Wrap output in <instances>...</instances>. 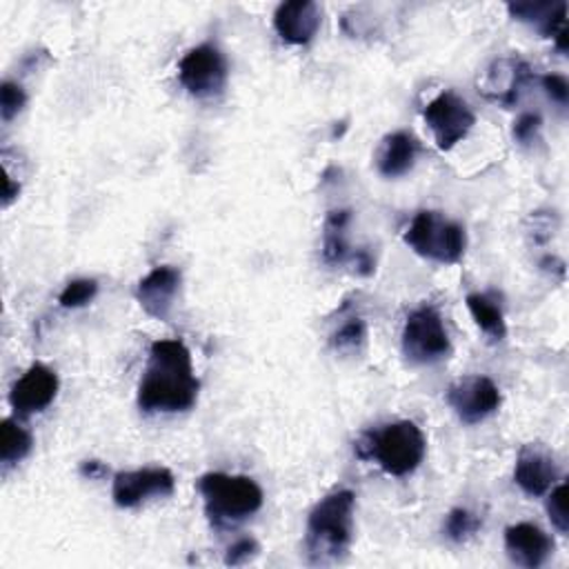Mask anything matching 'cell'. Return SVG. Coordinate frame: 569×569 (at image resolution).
I'll return each mask as SVG.
<instances>
[{"mask_svg": "<svg viewBox=\"0 0 569 569\" xmlns=\"http://www.w3.org/2000/svg\"><path fill=\"white\" fill-rule=\"evenodd\" d=\"M198 389L200 382L184 342L176 338L156 340L138 385V407L144 413L187 411L196 405Z\"/></svg>", "mask_w": 569, "mask_h": 569, "instance_id": "1", "label": "cell"}, {"mask_svg": "<svg viewBox=\"0 0 569 569\" xmlns=\"http://www.w3.org/2000/svg\"><path fill=\"white\" fill-rule=\"evenodd\" d=\"M356 496L349 489H338L325 496L309 511L305 551L313 565L340 562L353 540Z\"/></svg>", "mask_w": 569, "mask_h": 569, "instance_id": "2", "label": "cell"}, {"mask_svg": "<svg viewBox=\"0 0 569 569\" xmlns=\"http://www.w3.org/2000/svg\"><path fill=\"white\" fill-rule=\"evenodd\" d=\"M356 451L360 458L376 460L389 476H407L420 467L427 440L416 422L398 420L360 436Z\"/></svg>", "mask_w": 569, "mask_h": 569, "instance_id": "3", "label": "cell"}, {"mask_svg": "<svg viewBox=\"0 0 569 569\" xmlns=\"http://www.w3.org/2000/svg\"><path fill=\"white\" fill-rule=\"evenodd\" d=\"M204 513L216 527L242 522L262 507V489L249 476L211 471L198 480Z\"/></svg>", "mask_w": 569, "mask_h": 569, "instance_id": "4", "label": "cell"}, {"mask_svg": "<svg viewBox=\"0 0 569 569\" xmlns=\"http://www.w3.org/2000/svg\"><path fill=\"white\" fill-rule=\"evenodd\" d=\"M402 240L413 253L440 264L460 262L467 249L465 227L431 209H422L411 218Z\"/></svg>", "mask_w": 569, "mask_h": 569, "instance_id": "5", "label": "cell"}, {"mask_svg": "<svg viewBox=\"0 0 569 569\" xmlns=\"http://www.w3.org/2000/svg\"><path fill=\"white\" fill-rule=\"evenodd\" d=\"M451 342L440 313L433 307L413 309L402 327V353L416 365H433L447 358Z\"/></svg>", "mask_w": 569, "mask_h": 569, "instance_id": "6", "label": "cell"}, {"mask_svg": "<svg viewBox=\"0 0 569 569\" xmlns=\"http://www.w3.org/2000/svg\"><path fill=\"white\" fill-rule=\"evenodd\" d=\"M227 76V60L213 44H198L178 62V80L196 98H213L222 93Z\"/></svg>", "mask_w": 569, "mask_h": 569, "instance_id": "7", "label": "cell"}, {"mask_svg": "<svg viewBox=\"0 0 569 569\" xmlns=\"http://www.w3.org/2000/svg\"><path fill=\"white\" fill-rule=\"evenodd\" d=\"M427 127L433 133L436 147L440 151H449L456 147L467 133L471 131L476 116L471 107L453 91H442L438 93L422 111Z\"/></svg>", "mask_w": 569, "mask_h": 569, "instance_id": "8", "label": "cell"}, {"mask_svg": "<svg viewBox=\"0 0 569 569\" xmlns=\"http://www.w3.org/2000/svg\"><path fill=\"white\" fill-rule=\"evenodd\" d=\"M447 402L465 425H478L500 407V389L487 376H465L447 389Z\"/></svg>", "mask_w": 569, "mask_h": 569, "instance_id": "9", "label": "cell"}, {"mask_svg": "<svg viewBox=\"0 0 569 569\" xmlns=\"http://www.w3.org/2000/svg\"><path fill=\"white\" fill-rule=\"evenodd\" d=\"M176 487L173 473L164 467H144L133 471H120L113 476L111 498L122 509H133L151 496H171Z\"/></svg>", "mask_w": 569, "mask_h": 569, "instance_id": "10", "label": "cell"}, {"mask_svg": "<svg viewBox=\"0 0 569 569\" xmlns=\"http://www.w3.org/2000/svg\"><path fill=\"white\" fill-rule=\"evenodd\" d=\"M58 376L49 367L36 362L31 365L11 387L9 391V402L16 413L20 416H31L44 411L56 393H58Z\"/></svg>", "mask_w": 569, "mask_h": 569, "instance_id": "11", "label": "cell"}, {"mask_svg": "<svg viewBox=\"0 0 569 569\" xmlns=\"http://www.w3.org/2000/svg\"><path fill=\"white\" fill-rule=\"evenodd\" d=\"M180 271L171 264L151 269L136 287V298L140 307L156 320H167L173 298L180 289Z\"/></svg>", "mask_w": 569, "mask_h": 569, "instance_id": "12", "label": "cell"}, {"mask_svg": "<svg viewBox=\"0 0 569 569\" xmlns=\"http://www.w3.org/2000/svg\"><path fill=\"white\" fill-rule=\"evenodd\" d=\"M505 549L511 562L527 569H538L551 556L553 540L538 525L516 522L505 529Z\"/></svg>", "mask_w": 569, "mask_h": 569, "instance_id": "13", "label": "cell"}, {"mask_svg": "<svg viewBox=\"0 0 569 569\" xmlns=\"http://www.w3.org/2000/svg\"><path fill=\"white\" fill-rule=\"evenodd\" d=\"M320 27V7L311 0H289L276 7L273 29L289 44H307Z\"/></svg>", "mask_w": 569, "mask_h": 569, "instance_id": "14", "label": "cell"}, {"mask_svg": "<svg viewBox=\"0 0 569 569\" xmlns=\"http://www.w3.org/2000/svg\"><path fill=\"white\" fill-rule=\"evenodd\" d=\"M529 80H531V69L525 60H520V58H500L487 69V76L480 84V91L489 100L509 107L518 100L522 87H527Z\"/></svg>", "mask_w": 569, "mask_h": 569, "instance_id": "15", "label": "cell"}, {"mask_svg": "<svg viewBox=\"0 0 569 569\" xmlns=\"http://www.w3.org/2000/svg\"><path fill=\"white\" fill-rule=\"evenodd\" d=\"M558 478V469L556 462L533 449V447H525L516 460L513 467V482L527 493V496H542L547 493Z\"/></svg>", "mask_w": 569, "mask_h": 569, "instance_id": "16", "label": "cell"}, {"mask_svg": "<svg viewBox=\"0 0 569 569\" xmlns=\"http://www.w3.org/2000/svg\"><path fill=\"white\" fill-rule=\"evenodd\" d=\"M418 156V140L409 131H393L382 138L378 153H376V167L380 176L385 178H398L405 176Z\"/></svg>", "mask_w": 569, "mask_h": 569, "instance_id": "17", "label": "cell"}, {"mask_svg": "<svg viewBox=\"0 0 569 569\" xmlns=\"http://www.w3.org/2000/svg\"><path fill=\"white\" fill-rule=\"evenodd\" d=\"M507 11L520 22L536 24L545 38H556L567 29L565 2H509Z\"/></svg>", "mask_w": 569, "mask_h": 569, "instance_id": "18", "label": "cell"}, {"mask_svg": "<svg viewBox=\"0 0 569 569\" xmlns=\"http://www.w3.org/2000/svg\"><path fill=\"white\" fill-rule=\"evenodd\" d=\"M351 222V211L349 209H333L325 218L322 227V258L329 264H342L351 262L353 249L349 247L347 240V227Z\"/></svg>", "mask_w": 569, "mask_h": 569, "instance_id": "19", "label": "cell"}, {"mask_svg": "<svg viewBox=\"0 0 569 569\" xmlns=\"http://www.w3.org/2000/svg\"><path fill=\"white\" fill-rule=\"evenodd\" d=\"M467 309L482 333H487L491 340H502L507 336V325L500 307L489 300L485 293H469L467 296Z\"/></svg>", "mask_w": 569, "mask_h": 569, "instance_id": "20", "label": "cell"}, {"mask_svg": "<svg viewBox=\"0 0 569 569\" xmlns=\"http://www.w3.org/2000/svg\"><path fill=\"white\" fill-rule=\"evenodd\" d=\"M31 445H33V438L22 425H18L11 418L2 420V427H0V460H2V465L20 462L31 451Z\"/></svg>", "mask_w": 569, "mask_h": 569, "instance_id": "21", "label": "cell"}, {"mask_svg": "<svg viewBox=\"0 0 569 569\" xmlns=\"http://www.w3.org/2000/svg\"><path fill=\"white\" fill-rule=\"evenodd\" d=\"M365 340H367V325L360 316L345 318V322H340L329 338L331 347L340 353H358L365 347Z\"/></svg>", "mask_w": 569, "mask_h": 569, "instance_id": "22", "label": "cell"}, {"mask_svg": "<svg viewBox=\"0 0 569 569\" xmlns=\"http://www.w3.org/2000/svg\"><path fill=\"white\" fill-rule=\"evenodd\" d=\"M445 536L453 542L469 540L480 529V518L465 507H456L445 518Z\"/></svg>", "mask_w": 569, "mask_h": 569, "instance_id": "23", "label": "cell"}, {"mask_svg": "<svg viewBox=\"0 0 569 569\" xmlns=\"http://www.w3.org/2000/svg\"><path fill=\"white\" fill-rule=\"evenodd\" d=\"M98 293V282L93 278H76L71 282H67V287L60 291L58 302L64 309H78L89 305Z\"/></svg>", "mask_w": 569, "mask_h": 569, "instance_id": "24", "label": "cell"}, {"mask_svg": "<svg viewBox=\"0 0 569 569\" xmlns=\"http://www.w3.org/2000/svg\"><path fill=\"white\" fill-rule=\"evenodd\" d=\"M547 513L551 525L560 531L567 533L569 531V513H567V482H560L556 487L549 489L547 496Z\"/></svg>", "mask_w": 569, "mask_h": 569, "instance_id": "25", "label": "cell"}, {"mask_svg": "<svg viewBox=\"0 0 569 569\" xmlns=\"http://www.w3.org/2000/svg\"><path fill=\"white\" fill-rule=\"evenodd\" d=\"M27 102V93L18 82L4 80L0 87V116L4 122H9L13 116H18L22 111Z\"/></svg>", "mask_w": 569, "mask_h": 569, "instance_id": "26", "label": "cell"}, {"mask_svg": "<svg viewBox=\"0 0 569 569\" xmlns=\"http://www.w3.org/2000/svg\"><path fill=\"white\" fill-rule=\"evenodd\" d=\"M258 551H260L258 542H256L251 536H244V538L236 540V542L227 549V553H224V565H231V567L244 565V562L251 560Z\"/></svg>", "mask_w": 569, "mask_h": 569, "instance_id": "27", "label": "cell"}, {"mask_svg": "<svg viewBox=\"0 0 569 569\" xmlns=\"http://www.w3.org/2000/svg\"><path fill=\"white\" fill-rule=\"evenodd\" d=\"M540 116L538 113H522L516 122H513V138L522 144H529L536 140L538 131H540Z\"/></svg>", "mask_w": 569, "mask_h": 569, "instance_id": "28", "label": "cell"}, {"mask_svg": "<svg viewBox=\"0 0 569 569\" xmlns=\"http://www.w3.org/2000/svg\"><path fill=\"white\" fill-rule=\"evenodd\" d=\"M542 89H545V93L553 100V102H558V104H567V100H569V82H567V78L565 76H558V73H547V76H542Z\"/></svg>", "mask_w": 569, "mask_h": 569, "instance_id": "29", "label": "cell"}, {"mask_svg": "<svg viewBox=\"0 0 569 569\" xmlns=\"http://www.w3.org/2000/svg\"><path fill=\"white\" fill-rule=\"evenodd\" d=\"M80 473L84 478H102L107 473V467L100 460H84L80 465Z\"/></svg>", "mask_w": 569, "mask_h": 569, "instance_id": "30", "label": "cell"}, {"mask_svg": "<svg viewBox=\"0 0 569 569\" xmlns=\"http://www.w3.org/2000/svg\"><path fill=\"white\" fill-rule=\"evenodd\" d=\"M18 191H20V187H18V184H13L11 176L7 173V178H4V193H2L4 198H2V204H4V207H9V202L18 196Z\"/></svg>", "mask_w": 569, "mask_h": 569, "instance_id": "31", "label": "cell"}]
</instances>
